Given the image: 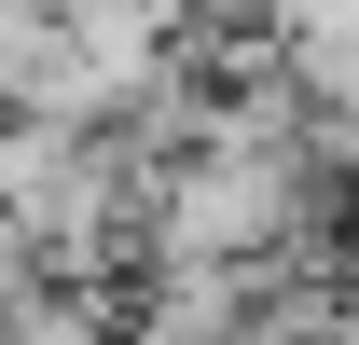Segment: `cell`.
<instances>
[{
	"mask_svg": "<svg viewBox=\"0 0 359 345\" xmlns=\"http://www.w3.org/2000/svg\"><path fill=\"white\" fill-rule=\"evenodd\" d=\"M14 304H28V249L0 235V318H14Z\"/></svg>",
	"mask_w": 359,
	"mask_h": 345,
	"instance_id": "4",
	"label": "cell"
},
{
	"mask_svg": "<svg viewBox=\"0 0 359 345\" xmlns=\"http://www.w3.org/2000/svg\"><path fill=\"white\" fill-rule=\"evenodd\" d=\"M235 276H125V345H235Z\"/></svg>",
	"mask_w": 359,
	"mask_h": 345,
	"instance_id": "1",
	"label": "cell"
},
{
	"mask_svg": "<svg viewBox=\"0 0 359 345\" xmlns=\"http://www.w3.org/2000/svg\"><path fill=\"white\" fill-rule=\"evenodd\" d=\"M332 290H346V318H359V208H346V235H332Z\"/></svg>",
	"mask_w": 359,
	"mask_h": 345,
	"instance_id": "3",
	"label": "cell"
},
{
	"mask_svg": "<svg viewBox=\"0 0 359 345\" xmlns=\"http://www.w3.org/2000/svg\"><path fill=\"white\" fill-rule=\"evenodd\" d=\"M42 55H55V0H0V125L28 111V83H42Z\"/></svg>",
	"mask_w": 359,
	"mask_h": 345,
	"instance_id": "2",
	"label": "cell"
}]
</instances>
